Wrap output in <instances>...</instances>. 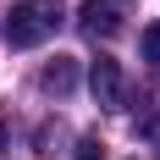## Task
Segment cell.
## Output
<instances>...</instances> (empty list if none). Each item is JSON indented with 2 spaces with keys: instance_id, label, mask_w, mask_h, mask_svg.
Masks as SVG:
<instances>
[{
  "instance_id": "obj_1",
  "label": "cell",
  "mask_w": 160,
  "mask_h": 160,
  "mask_svg": "<svg viewBox=\"0 0 160 160\" xmlns=\"http://www.w3.org/2000/svg\"><path fill=\"white\" fill-rule=\"evenodd\" d=\"M61 11H66V0H17L11 17H6V39H11L17 50L44 44L50 33L61 28Z\"/></svg>"
},
{
  "instance_id": "obj_5",
  "label": "cell",
  "mask_w": 160,
  "mask_h": 160,
  "mask_svg": "<svg viewBox=\"0 0 160 160\" xmlns=\"http://www.w3.org/2000/svg\"><path fill=\"white\" fill-rule=\"evenodd\" d=\"M144 61L160 66V28H144Z\"/></svg>"
},
{
  "instance_id": "obj_6",
  "label": "cell",
  "mask_w": 160,
  "mask_h": 160,
  "mask_svg": "<svg viewBox=\"0 0 160 160\" xmlns=\"http://www.w3.org/2000/svg\"><path fill=\"white\" fill-rule=\"evenodd\" d=\"M78 160H105V149H99V138H83V144H78Z\"/></svg>"
},
{
  "instance_id": "obj_4",
  "label": "cell",
  "mask_w": 160,
  "mask_h": 160,
  "mask_svg": "<svg viewBox=\"0 0 160 160\" xmlns=\"http://www.w3.org/2000/svg\"><path fill=\"white\" fill-rule=\"evenodd\" d=\"M72 83H78V61H72V55H55V61H44V72H39V88H44V94L66 99V94H72Z\"/></svg>"
},
{
  "instance_id": "obj_7",
  "label": "cell",
  "mask_w": 160,
  "mask_h": 160,
  "mask_svg": "<svg viewBox=\"0 0 160 160\" xmlns=\"http://www.w3.org/2000/svg\"><path fill=\"white\" fill-rule=\"evenodd\" d=\"M144 138H149V144H155V155H160V111H155V116H149V122H144Z\"/></svg>"
},
{
  "instance_id": "obj_3",
  "label": "cell",
  "mask_w": 160,
  "mask_h": 160,
  "mask_svg": "<svg viewBox=\"0 0 160 160\" xmlns=\"http://www.w3.org/2000/svg\"><path fill=\"white\" fill-rule=\"evenodd\" d=\"M78 28L88 33V39H116L122 11H116L111 0H83V6H78Z\"/></svg>"
},
{
  "instance_id": "obj_2",
  "label": "cell",
  "mask_w": 160,
  "mask_h": 160,
  "mask_svg": "<svg viewBox=\"0 0 160 160\" xmlns=\"http://www.w3.org/2000/svg\"><path fill=\"white\" fill-rule=\"evenodd\" d=\"M88 88H94V99L105 111H122V105H127V83H122V66H116L111 55H99V61L88 66Z\"/></svg>"
}]
</instances>
